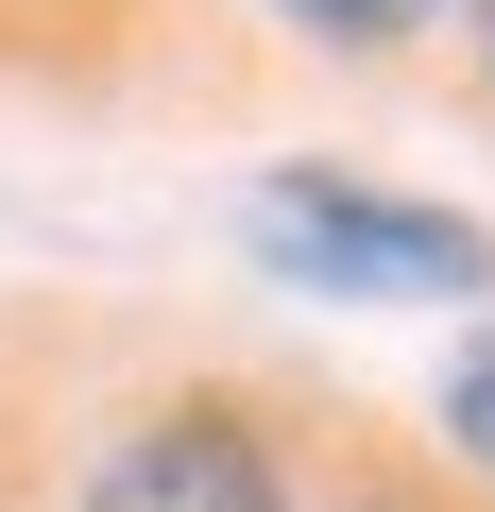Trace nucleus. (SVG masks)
<instances>
[{
    "instance_id": "obj_1",
    "label": "nucleus",
    "mask_w": 495,
    "mask_h": 512,
    "mask_svg": "<svg viewBox=\"0 0 495 512\" xmlns=\"http://www.w3.org/2000/svg\"><path fill=\"white\" fill-rule=\"evenodd\" d=\"M257 256H274L291 291H410V308L495 291V239H478V222L393 205V188H342V171H274V188H257Z\"/></svg>"
},
{
    "instance_id": "obj_2",
    "label": "nucleus",
    "mask_w": 495,
    "mask_h": 512,
    "mask_svg": "<svg viewBox=\"0 0 495 512\" xmlns=\"http://www.w3.org/2000/svg\"><path fill=\"white\" fill-rule=\"evenodd\" d=\"M86 512H291V495H274L257 427H222V410H154V427L103 461V495H86Z\"/></svg>"
},
{
    "instance_id": "obj_3",
    "label": "nucleus",
    "mask_w": 495,
    "mask_h": 512,
    "mask_svg": "<svg viewBox=\"0 0 495 512\" xmlns=\"http://www.w3.org/2000/svg\"><path fill=\"white\" fill-rule=\"evenodd\" d=\"M444 427H461V461L495 478V325H478V342L444 359Z\"/></svg>"
},
{
    "instance_id": "obj_4",
    "label": "nucleus",
    "mask_w": 495,
    "mask_h": 512,
    "mask_svg": "<svg viewBox=\"0 0 495 512\" xmlns=\"http://www.w3.org/2000/svg\"><path fill=\"white\" fill-rule=\"evenodd\" d=\"M291 18H308V35H359V52H376V35H410V18H427V0H291Z\"/></svg>"
},
{
    "instance_id": "obj_5",
    "label": "nucleus",
    "mask_w": 495,
    "mask_h": 512,
    "mask_svg": "<svg viewBox=\"0 0 495 512\" xmlns=\"http://www.w3.org/2000/svg\"><path fill=\"white\" fill-rule=\"evenodd\" d=\"M461 18H478V52H495V0H461Z\"/></svg>"
}]
</instances>
